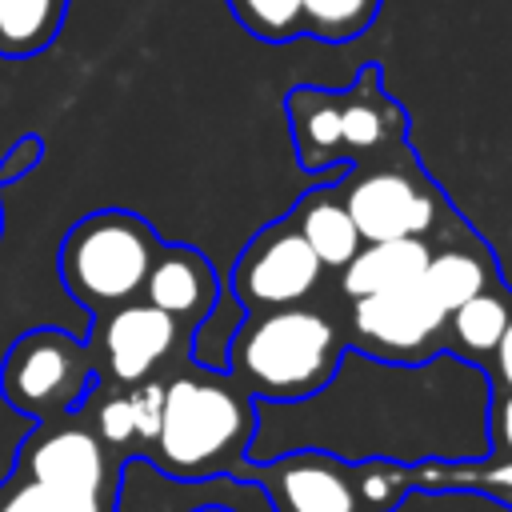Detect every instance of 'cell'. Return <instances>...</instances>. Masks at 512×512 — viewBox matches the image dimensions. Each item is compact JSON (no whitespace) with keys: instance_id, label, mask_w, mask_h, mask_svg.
Returning a JSON list of instances; mask_svg holds the SVG:
<instances>
[{"instance_id":"1","label":"cell","mask_w":512,"mask_h":512,"mask_svg":"<svg viewBox=\"0 0 512 512\" xmlns=\"http://www.w3.org/2000/svg\"><path fill=\"white\" fill-rule=\"evenodd\" d=\"M252 436L256 400L224 368H204L188 356L164 376L160 428L144 456L172 480L244 476Z\"/></svg>"},{"instance_id":"2","label":"cell","mask_w":512,"mask_h":512,"mask_svg":"<svg viewBox=\"0 0 512 512\" xmlns=\"http://www.w3.org/2000/svg\"><path fill=\"white\" fill-rule=\"evenodd\" d=\"M344 352L348 340L340 320L308 300L268 312H244L224 348V372L252 400L296 404L332 384Z\"/></svg>"},{"instance_id":"3","label":"cell","mask_w":512,"mask_h":512,"mask_svg":"<svg viewBox=\"0 0 512 512\" xmlns=\"http://www.w3.org/2000/svg\"><path fill=\"white\" fill-rule=\"evenodd\" d=\"M284 116L304 172H336L408 140V112L388 96L376 64H360L344 88L296 84L284 96Z\"/></svg>"},{"instance_id":"4","label":"cell","mask_w":512,"mask_h":512,"mask_svg":"<svg viewBox=\"0 0 512 512\" xmlns=\"http://www.w3.org/2000/svg\"><path fill=\"white\" fill-rule=\"evenodd\" d=\"M336 188L364 244L376 240L436 244L468 224L408 140L372 152L364 160H352L336 176Z\"/></svg>"},{"instance_id":"5","label":"cell","mask_w":512,"mask_h":512,"mask_svg":"<svg viewBox=\"0 0 512 512\" xmlns=\"http://www.w3.org/2000/svg\"><path fill=\"white\" fill-rule=\"evenodd\" d=\"M164 240L156 228L128 208H96L80 216L56 252L64 292L92 316L140 300L148 264Z\"/></svg>"},{"instance_id":"6","label":"cell","mask_w":512,"mask_h":512,"mask_svg":"<svg viewBox=\"0 0 512 512\" xmlns=\"http://www.w3.org/2000/svg\"><path fill=\"white\" fill-rule=\"evenodd\" d=\"M92 388H96V368L88 344L64 328H28L8 344L0 360L4 404L32 420L76 412Z\"/></svg>"},{"instance_id":"7","label":"cell","mask_w":512,"mask_h":512,"mask_svg":"<svg viewBox=\"0 0 512 512\" xmlns=\"http://www.w3.org/2000/svg\"><path fill=\"white\" fill-rule=\"evenodd\" d=\"M84 344L96 368V384L108 388H132L168 376L180 360L192 356V332L148 300H128L92 316Z\"/></svg>"},{"instance_id":"8","label":"cell","mask_w":512,"mask_h":512,"mask_svg":"<svg viewBox=\"0 0 512 512\" xmlns=\"http://www.w3.org/2000/svg\"><path fill=\"white\" fill-rule=\"evenodd\" d=\"M444 320L448 312L416 280L408 288L348 300L340 328H344L348 348L372 360H384V364L416 368L444 352Z\"/></svg>"},{"instance_id":"9","label":"cell","mask_w":512,"mask_h":512,"mask_svg":"<svg viewBox=\"0 0 512 512\" xmlns=\"http://www.w3.org/2000/svg\"><path fill=\"white\" fill-rule=\"evenodd\" d=\"M324 264L296 232L292 216L264 224L232 264V292L244 312L308 304L324 288Z\"/></svg>"},{"instance_id":"10","label":"cell","mask_w":512,"mask_h":512,"mask_svg":"<svg viewBox=\"0 0 512 512\" xmlns=\"http://www.w3.org/2000/svg\"><path fill=\"white\" fill-rule=\"evenodd\" d=\"M120 468L124 460L92 432V424L76 412L36 420L16 452V472L96 496H120Z\"/></svg>"},{"instance_id":"11","label":"cell","mask_w":512,"mask_h":512,"mask_svg":"<svg viewBox=\"0 0 512 512\" xmlns=\"http://www.w3.org/2000/svg\"><path fill=\"white\" fill-rule=\"evenodd\" d=\"M244 476L268 492L276 512H364L356 468L320 448L276 456L260 468H244Z\"/></svg>"},{"instance_id":"12","label":"cell","mask_w":512,"mask_h":512,"mask_svg":"<svg viewBox=\"0 0 512 512\" xmlns=\"http://www.w3.org/2000/svg\"><path fill=\"white\" fill-rule=\"evenodd\" d=\"M140 300H148L152 308L168 312L176 324H184L196 336V328L212 316V308L220 300V280H216L212 260L200 248H192V244H160L152 264H148Z\"/></svg>"},{"instance_id":"13","label":"cell","mask_w":512,"mask_h":512,"mask_svg":"<svg viewBox=\"0 0 512 512\" xmlns=\"http://www.w3.org/2000/svg\"><path fill=\"white\" fill-rule=\"evenodd\" d=\"M92 424V432L120 456H144L156 440V428H160V408H164V376L156 380H144V384H132V388H108V384H96L84 404H80Z\"/></svg>"},{"instance_id":"14","label":"cell","mask_w":512,"mask_h":512,"mask_svg":"<svg viewBox=\"0 0 512 512\" xmlns=\"http://www.w3.org/2000/svg\"><path fill=\"white\" fill-rule=\"evenodd\" d=\"M500 284V264H496V252L488 248V240L464 224L456 228L452 236L436 240L428 248V264L420 272V288L444 308H460L464 300H472L476 292Z\"/></svg>"},{"instance_id":"15","label":"cell","mask_w":512,"mask_h":512,"mask_svg":"<svg viewBox=\"0 0 512 512\" xmlns=\"http://www.w3.org/2000/svg\"><path fill=\"white\" fill-rule=\"evenodd\" d=\"M428 248L424 240H376V244H360L356 256L336 272V296L360 300L372 292H392V288H408L420 280L424 264H428Z\"/></svg>"},{"instance_id":"16","label":"cell","mask_w":512,"mask_h":512,"mask_svg":"<svg viewBox=\"0 0 512 512\" xmlns=\"http://www.w3.org/2000/svg\"><path fill=\"white\" fill-rule=\"evenodd\" d=\"M336 176L324 180V184H316V188H308L296 200V208L288 212L292 224H296V232L304 236V244L324 264V272H340L356 256V248L364 244L360 232H356V224H352V216H348V208H344V200H340Z\"/></svg>"},{"instance_id":"17","label":"cell","mask_w":512,"mask_h":512,"mask_svg":"<svg viewBox=\"0 0 512 512\" xmlns=\"http://www.w3.org/2000/svg\"><path fill=\"white\" fill-rule=\"evenodd\" d=\"M508 320H512V288L500 280V284L476 292L472 300H464L460 308L448 312V320H444V352L484 368L492 360Z\"/></svg>"},{"instance_id":"18","label":"cell","mask_w":512,"mask_h":512,"mask_svg":"<svg viewBox=\"0 0 512 512\" xmlns=\"http://www.w3.org/2000/svg\"><path fill=\"white\" fill-rule=\"evenodd\" d=\"M68 0H0V56L24 60L44 52L64 24Z\"/></svg>"},{"instance_id":"19","label":"cell","mask_w":512,"mask_h":512,"mask_svg":"<svg viewBox=\"0 0 512 512\" xmlns=\"http://www.w3.org/2000/svg\"><path fill=\"white\" fill-rule=\"evenodd\" d=\"M0 512H116V496L56 488L12 468L0 480Z\"/></svg>"},{"instance_id":"20","label":"cell","mask_w":512,"mask_h":512,"mask_svg":"<svg viewBox=\"0 0 512 512\" xmlns=\"http://www.w3.org/2000/svg\"><path fill=\"white\" fill-rule=\"evenodd\" d=\"M300 8H304V36L324 44H348L372 28L380 0H300Z\"/></svg>"},{"instance_id":"21","label":"cell","mask_w":512,"mask_h":512,"mask_svg":"<svg viewBox=\"0 0 512 512\" xmlns=\"http://www.w3.org/2000/svg\"><path fill=\"white\" fill-rule=\"evenodd\" d=\"M240 28L268 44H288L304 36V8L300 0H228Z\"/></svg>"},{"instance_id":"22","label":"cell","mask_w":512,"mask_h":512,"mask_svg":"<svg viewBox=\"0 0 512 512\" xmlns=\"http://www.w3.org/2000/svg\"><path fill=\"white\" fill-rule=\"evenodd\" d=\"M40 156H44V140L40 136H20L4 156H0V192L12 184V180H20V176H28L36 164H40ZM0 236H4V200H0Z\"/></svg>"},{"instance_id":"23","label":"cell","mask_w":512,"mask_h":512,"mask_svg":"<svg viewBox=\"0 0 512 512\" xmlns=\"http://www.w3.org/2000/svg\"><path fill=\"white\" fill-rule=\"evenodd\" d=\"M488 428H492V456L496 460H512V392L492 388Z\"/></svg>"},{"instance_id":"24","label":"cell","mask_w":512,"mask_h":512,"mask_svg":"<svg viewBox=\"0 0 512 512\" xmlns=\"http://www.w3.org/2000/svg\"><path fill=\"white\" fill-rule=\"evenodd\" d=\"M484 372H488L492 388L512 392V320H508V328H504V336H500V344H496L492 360L484 364Z\"/></svg>"},{"instance_id":"25","label":"cell","mask_w":512,"mask_h":512,"mask_svg":"<svg viewBox=\"0 0 512 512\" xmlns=\"http://www.w3.org/2000/svg\"><path fill=\"white\" fill-rule=\"evenodd\" d=\"M192 512H232V508H224V504H204V508H192Z\"/></svg>"}]
</instances>
